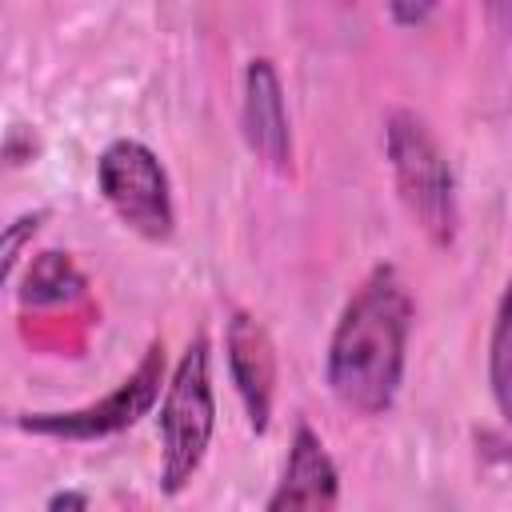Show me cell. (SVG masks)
I'll return each mask as SVG.
<instances>
[{
  "mask_svg": "<svg viewBox=\"0 0 512 512\" xmlns=\"http://www.w3.org/2000/svg\"><path fill=\"white\" fill-rule=\"evenodd\" d=\"M412 316V292L392 264H376L344 300L324 352V380L344 408L360 416L392 408L404 384Z\"/></svg>",
  "mask_w": 512,
  "mask_h": 512,
  "instance_id": "6da1fadb",
  "label": "cell"
},
{
  "mask_svg": "<svg viewBox=\"0 0 512 512\" xmlns=\"http://www.w3.org/2000/svg\"><path fill=\"white\" fill-rule=\"evenodd\" d=\"M384 156L392 168V184L416 228L436 244L448 248L460 232V200L448 152L440 148L428 120L412 108H396L384 120Z\"/></svg>",
  "mask_w": 512,
  "mask_h": 512,
  "instance_id": "7a4b0ae2",
  "label": "cell"
},
{
  "mask_svg": "<svg viewBox=\"0 0 512 512\" xmlns=\"http://www.w3.org/2000/svg\"><path fill=\"white\" fill-rule=\"evenodd\" d=\"M160 488L168 496L184 492L200 472L212 432H216V392H212V352L208 336L188 340L180 352L164 396H160Z\"/></svg>",
  "mask_w": 512,
  "mask_h": 512,
  "instance_id": "3957f363",
  "label": "cell"
},
{
  "mask_svg": "<svg viewBox=\"0 0 512 512\" xmlns=\"http://www.w3.org/2000/svg\"><path fill=\"white\" fill-rule=\"evenodd\" d=\"M96 184L108 208L144 240H168L176 232L172 184L160 156L132 136L112 140L96 156Z\"/></svg>",
  "mask_w": 512,
  "mask_h": 512,
  "instance_id": "277c9868",
  "label": "cell"
},
{
  "mask_svg": "<svg viewBox=\"0 0 512 512\" xmlns=\"http://www.w3.org/2000/svg\"><path fill=\"white\" fill-rule=\"evenodd\" d=\"M164 392V344H148L140 364L100 400L68 412H24L16 424L36 436H56V440H104L124 428H132L140 416L152 412V404Z\"/></svg>",
  "mask_w": 512,
  "mask_h": 512,
  "instance_id": "5b68a950",
  "label": "cell"
},
{
  "mask_svg": "<svg viewBox=\"0 0 512 512\" xmlns=\"http://www.w3.org/2000/svg\"><path fill=\"white\" fill-rule=\"evenodd\" d=\"M240 132L260 164H268L272 172H292V124H288L284 84L268 56H252L244 68Z\"/></svg>",
  "mask_w": 512,
  "mask_h": 512,
  "instance_id": "8992f818",
  "label": "cell"
},
{
  "mask_svg": "<svg viewBox=\"0 0 512 512\" xmlns=\"http://www.w3.org/2000/svg\"><path fill=\"white\" fill-rule=\"evenodd\" d=\"M224 356H228V376L236 384V396L244 404L252 432H264L276 400V348L268 328L252 312L236 308L224 328Z\"/></svg>",
  "mask_w": 512,
  "mask_h": 512,
  "instance_id": "52a82bcc",
  "label": "cell"
},
{
  "mask_svg": "<svg viewBox=\"0 0 512 512\" xmlns=\"http://www.w3.org/2000/svg\"><path fill=\"white\" fill-rule=\"evenodd\" d=\"M340 504V468L328 456L324 440L308 428L296 424L280 480L268 496V512H336Z\"/></svg>",
  "mask_w": 512,
  "mask_h": 512,
  "instance_id": "ba28073f",
  "label": "cell"
},
{
  "mask_svg": "<svg viewBox=\"0 0 512 512\" xmlns=\"http://www.w3.org/2000/svg\"><path fill=\"white\" fill-rule=\"evenodd\" d=\"M84 292V272L72 264L68 252H40L24 276L20 300L24 304H60V300H76Z\"/></svg>",
  "mask_w": 512,
  "mask_h": 512,
  "instance_id": "9c48e42d",
  "label": "cell"
},
{
  "mask_svg": "<svg viewBox=\"0 0 512 512\" xmlns=\"http://www.w3.org/2000/svg\"><path fill=\"white\" fill-rule=\"evenodd\" d=\"M508 296H500L496 316H492V336H488V388H492V404L500 412V420H508L512 404H508Z\"/></svg>",
  "mask_w": 512,
  "mask_h": 512,
  "instance_id": "30bf717a",
  "label": "cell"
},
{
  "mask_svg": "<svg viewBox=\"0 0 512 512\" xmlns=\"http://www.w3.org/2000/svg\"><path fill=\"white\" fill-rule=\"evenodd\" d=\"M44 220H48V208H32V212H20L16 220H8V224L0 228V288H4V280L12 276L20 252L32 244V236L40 232Z\"/></svg>",
  "mask_w": 512,
  "mask_h": 512,
  "instance_id": "8fae6325",
  "label": "cell"
},
{
  "mask_svg": "<svg viewBox=\"0 0 512 512\" xmlns=\"http://www.w3.org/2000/svg\"><path fill=\"white\" fill-rule=\"evenodd\" d=\"M44 512H88V496L80 488H60V492H52Z\"/></svg>",
  "mask_w": 512,
  "mask_h": 512,
  "instance_id": "7c38bea8",
  "label": "cell"
},
{
  "mask_svg": "<svg viewBox=\"0 0 512 512\" xmlns=\"http://www.w3.org/2000/svg\"><path fill=\"white\" fill-rule=\"evenodd\" d=\"M436 12V4H388V16L396 20V24H420V20H428Z\"/></svg>",
  "mask_w": 512,
  "mask_h": 512,
  "instance_id": "4fadbf2b",
  "label": "cell"
}]
</instances>
